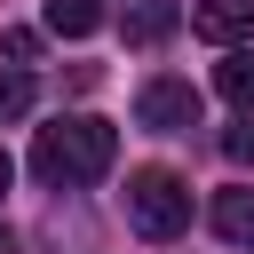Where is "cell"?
Returning a JSON list of instances; mask_svg holds the SVG:
<instances>
[{
  "mask_svg": "<svg viewBox=\"0 0 254 254\" xmlns=\"http://www.w3.org/2000/svg\"><path fill=\"white\" fill-rule=\"evenodd\" d=\"M111 159H119V127L95 119V111L56 119V127H40V143H32V175L56 183V190H79V183L111 175Z\"/></svg>",
  "mask_w": 254,
  "mask_h": 254,
  "instance_id": "obj_1",
  "label": "cell"
},
{
  "mask_svg": "<svg viewBox=\"0 0 254 254\" xmlns=\"http://www.w3.org/2000/svg\"><path fill=\"white\" fill-rule=\"evenodd\" d=\"M127 222L143 238H183L190 230V183L175 167H135L127 175Z\"/></svg>",
  "mask_w": 254,
  "mask_h": 254,
  "instance_id": "obj_2",
  "label": "cell"
},
{
  "mask_svg": "<svg viewBox=\"0 0 254 254\" xmlns=\"http://www.w3.org/2000/svg\"><path fill=\"white\" fill-rule=\"evenodd\" d=\"M135 119L151 127V135H183V127H198V87L190 79H143L135 87Z\"/></svg>",
  "mask_w": 254,
  "mask_h": 254,
  "instance_id": "obj_3",
  "label": "cell"
},
{
  "mask_svg": "<svg viewBox=\"0 0 254 254\" xmlns=\"http://www.w3.org/2000/svg\"><path fill=\"white\" fill-rule=\"evenodd\" d=\"M190 32L214 48H246L254 40V0H190Z\"/></svg>",
  "mask_w": 254,
  "mask_h": 254,
  "instance_id": "obj_4",
  "label": "cell"
},
{
  "mask_svg": "<svg viewBox=\"0 0 254 254\" xmlns=\"http://www.w3.org/2000/svg\"><path fill=\"white\" fill-rule=\"evenodd\" d=\"M175 24H183L175 0H127V16H119L127 48H159V40H175Z\"/></svg>",
  "mask_w": 254,
  "mask_h": 254,
  "instance_id": "obj_5",
  "label": "cell"
},
{
  "mask_svg": "<svg viewBox=\"0 0 254 254\" xmlns=\"http://www.w3.org/2000/svg\"><path fill=\"white\" fill-rule=\"evenodd\" d=\"M48 32H64V40L103 32V0H48Z\"/></svg>",
  "mask_w": 254,
  "mask_h": 254,
  "instance_id": "obj_6",
  "label": "cell"
},
{
  "mask_svg": "<svg viewBox=\"0 0 254 254\" xmlns=\"http://www.w3.org/2000/svg\"><path fill=\"white\" fill-rule=\"evenodd\" d=\"M214 87H222L238 111H254V48H230V56L214 64Z\"/></svg>",
  "mask_w": 254,
  "mask_h": 254,
  "instance_id": "obj_7",
  "label": "cell"
},
{
  "mask_svg": "<svg viewBox=\"0 0 254 254\" xmlns=\"http://www.w3.org/2000/svg\"><path fill=\"white\" fill-rule=\"evenodd\" d=\"M214 230L230 246H254V190H222L214 198Z\"/></svg>",
  "mask_w": 254,
  "mask_h": 254,
  "instance_id": "obj_8",
  "label": "cell"
},
{
  "mask_svg": "<svg viewBox=\"0 0 254 254\" xmlns=\"http://www.w3.org/2000/svg\"><path fill=\"white\" fill-rule=\"evenodd\" d=\"M32 95H40L32 71H0V127H16V119L32 111Z\"/></svg>",
  "mask_w": 254,
  "mask_h": 254,
  "instance_id": "obj_9",
  "label": "cell"
},
{
  "mask_svg": "<svg viewBox=\"0 0 254 254\" xmlns=\"http://www.w3.org/2000/svg\"><path fill=\"white\" fill-rule=\"evenodd\" d=\"M222 159H230V167H254V111H238V119L222 127Z\"/></svg>",
  "mask_w": 254,
  "mask_h": 254,
  "instance_id": "obj_10",
  "label": "cell"
},
{
  "mask_svg": "<svg viewBox=\"0 0 254 254\" xmlns=\"http://www.w3.org/2000/svg\"><path fill=\"white\" fill-rule=\"evenodd\" d=\"M0 48H8V56H16V64H32V56H40V32H24V24H16V32H8V40H0Z\"/></svg>",
  "mask_w": 254,
  "mask_h": 254,
  "instance_id": "obj_11",
  "label": "cell"
},
{
  "mask_svg": "<svg viewBox=\"0 0 254 254\" xmlns=\"http://www.w3.org/2000/svg\"><path fill=\"white\" fill-rule=\"evenodd\" d=\"M8 175H16V167H8V151H0V198H8Z\"/></svg>",
  "mask_w": 254,
  "mask_h": 254,
  "instance_id": "obj_12",
  "label": "cell"
},
{
  "mask_svg": "<svg viewBox=\"0 0 254 254\" xmlns=\"http://www.w3.org/2000/svg\"><path fill=\"white\" fill-rule=\"evenodd\" d=\"M0 254H16V238H8V230H0Z\"/></svg>",
  "mask_w": 254,
  "mask_h": 254,
  "instance_id": "obj_13",
  "label": "cell"
}]
</instances>
